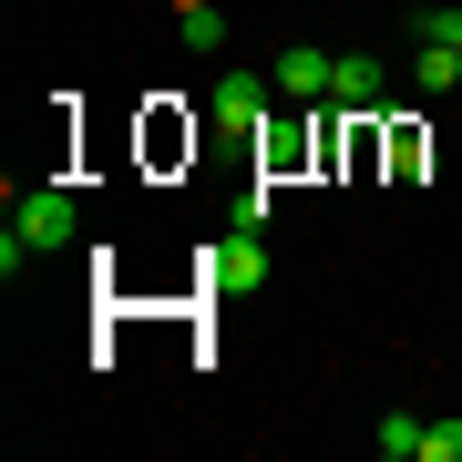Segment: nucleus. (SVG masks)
Wrapping results in <instances>:
<instances>
[{"label":"nucleus","instance_id":"1a4fd4ad","mask_svg":"<svg viewBox=\"0 0 462 462\" xmlns=\"http://www.w3.org/2000/svg\"><path fill=\"white\" fill-rule=\"evenodd\" d=\"M421 462H462V421H431L421 431Z\"/></svg>","mask_w":462,"mask_h":462},{"label":"nucleus","instance_id":"423d86ee","mask_svg":"<svg viewBox=\"0 0 462 462\" xmlns=\"http://www.w3.org/2000/svg\"><path fill=\"white\" fill-rule=\"evenodd\" d=\"M421 411H380V431H370V442H380V462H421Z\"/></svg>","mask_w":462,"mask_h":462},{"label":"nucleus","instance_id":"f257e3e1","mask_svg":"<svg viewBox=\"0 0 462 462\" xmlns=\"http://www.w3.org/2000/svg\"><path fill=\"white\" fill-rule=\"evenodd\" d=\"M11 236H21L32 257H51V247H72V236H83V206H72L62 185H32V196L11 206Z\"/></svg>","mask_w":462,"mask_h":462},{"label":"nucleus","instance_id":"f03ea898","mask_svg":"<svg viewBox=\"0 0 462 462\" xmlns=\"http://www.w3.org/2000/svg\"><path fill=\"white\" fill-rule=\"evenodd\" d=\"M206 288H226V298L267 288V226H226V236H216V257H206Z\"/></svg>","mask_w":462,"mask_h":462},{"label":"nucleus","instance_id":"7ed1b4c3","mask_svg":"<svg viewBox=\"0 0 462 462\" xmlns=\"http://www.w3.org/2000/svg\"><path fill=\"white\" fill-rule=\"evenodd\" d=\"M206 124L216 134H267V83L257 72H226V83L206 93Z\"/></svg>","mask_w":462,"mask_h":462},{"label":"nucleus","instance_id":"6e6552de","mask_svg":"<svg viewBox=\"0 0 462 462\" xmlns=\"http://www.w3.org/2000/svg\"><path fill=\"white\" fill-rule=\"evenodd\" d=\"M175 32H185V51H216V42H226V11H216V0H206V11H175Z\"/></svg>","mask_w":462,"mask_h":462},{"label":"nucleus","instance_id":"9b49d317","mask_svg":"<svg viewBox=\"0 0 462 462\" xmlns=\"http://www.w3.org/2000/svg\"><path fill=\"white\" fill-rule=\"evenodd\" d=\"M165 11H206V0H165Z\"/></svg>","mask_w":462,"mask_h":462},{"label":"nucleus","instance_id":"9d476101","mask_svg":"<svg viewBox=\"0 0 462 462\" xmlns=\"http://www.w3.org/2000/svg\"><path fill=\"white\" fill-rule=\"evenodd\" d=\"M421 32H431V42H452V51H462V11H421Z\"/></svg>","mask_w":462,"mask_h":462},{"label":"nucleus","instance_id":"0eeeda50","mask_svg":"<svg viewBox=\"0 0 462 462\" xmlns=\"http://www.w3.org/2000/svg\"><path fill=\"white\" fill-rule=\"evenodd\" d=\"M411 72H421V93H452V83H462V51L421 32V62H411Z\"/></svg>","mask_w":462,"mask_h":462},{"label":"nucleus","instance_id":"20e7f679","mask_svg":"<svg viewBox=\"0 0 462 462\" xmlns=\"http://www.w3.org/2000/svg\"><path fill=\"white\" fill-rule=\"evenodd\" d=\"M329 62H339V51L288 42V51H278V93H288V103H319V93H329Z\"/></svg>","mask_w":462,"mask_h":462},{"label":"nucleus","instance_id":"39448f33","mask_svg":"<svg viewBox=\"0 0 462 462\" xmlns=\"http://www.w3.org/2000/svg\"><path fill=\"white\" fill-rule=\"evenodd\" d=\"M380 83H391V72H380L370 51H339V62H329V103H349V114H370Z\"/></svg>","mask_w":462,"mask_h":462}]
</instances>
